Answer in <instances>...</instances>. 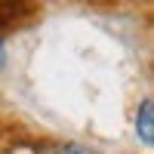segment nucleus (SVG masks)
Segmentation results:
<instances>
[{"label": "nucleus", "mask_w": 154, "mask_h": 154, "mask_svg": "<svg viewBox=\"0 0 154 154\" xmlns=\"http://www.w3.org/2000/svg\"><path fill=\"white\" fill-rule=\"evenodd\" d=\"M43 154H96V151L80 148V145H53V148H46Z\"/></svg>", "instance_id": "7ed1b4c3"}, {"label": "nucleus", "mask_w": 154, "mask_h": 154, "mask_svg": "<svg viewBox=\"0 0 154 154\" xmlns=\"http://www.w3.org/2000/svg\"><path fill=\"white\" fill-rule=\"evenodd\" d=\"M28 9H31V0H0V31L16 25L19 16H25Z\"/></svg>", "instance_id": "f03ea898"}, {"label": "nucleus", "mask_w": 154, "mask_h": 154, "mask_svg": "<svg viewBox=\"0 0 154 154\" xmlns=\"http://www.w3.org/2000/svg\"><path fill=\"white\" fill-rule=\"evenodd\" d=\"M136 136L142 139L145 148H154V105L151 99H145L139 105V114H136Z\"/></svg>", "instance_id": "f257e3e1"}]
</instances>
